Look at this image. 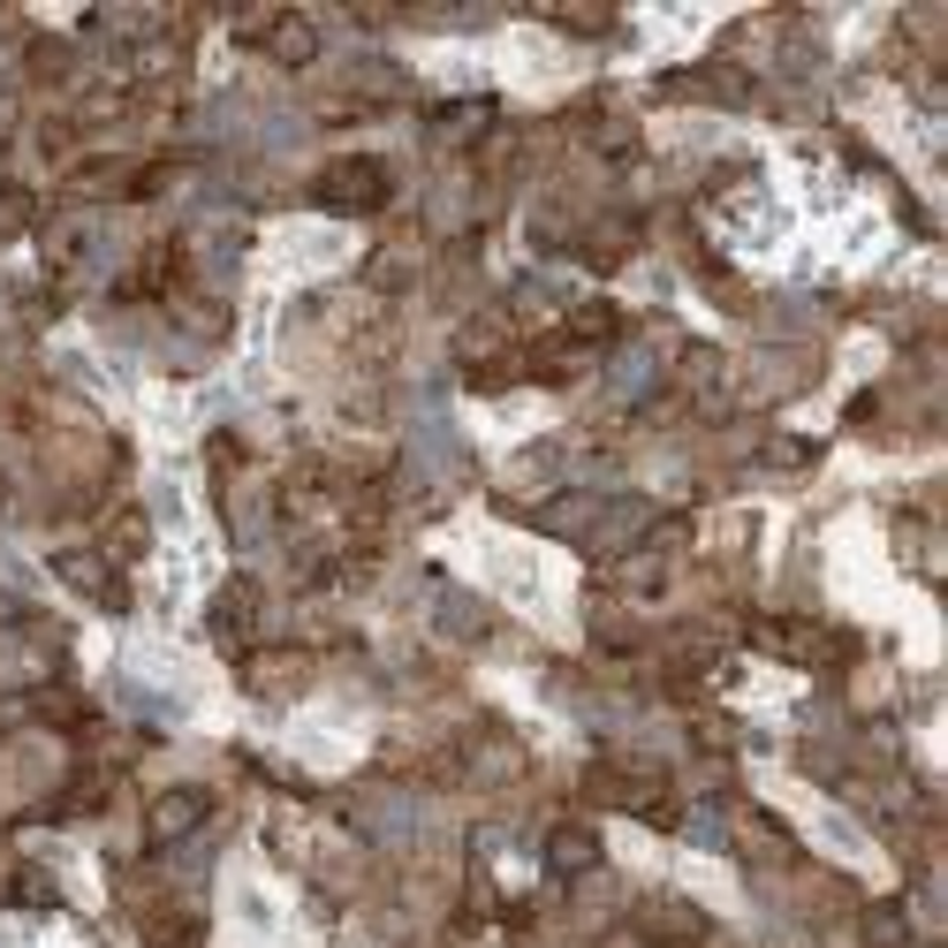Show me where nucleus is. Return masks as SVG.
<instances>
[{
	"label": "nucleus",
	"instance_id": "1",
	"mask_svg": "<svg viewBox=\"0 0 948 948\" xmlns=\"http://www.w3.org/2000/svg\"><path fill=\"white\" fill-rule=\"evenodd\" d=\"M206 812V805H198V797H168V805H160V812H152V835H182V827H190V819Z\"/></svg>",
	"mask_w": 948,
	"mask_h": 948
}]
</instances>
